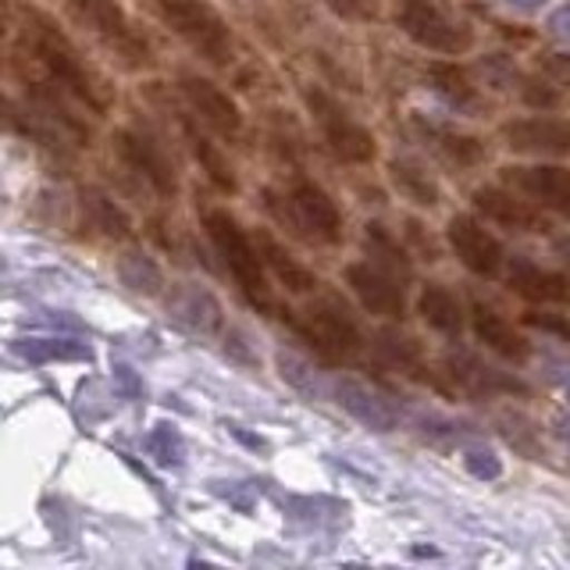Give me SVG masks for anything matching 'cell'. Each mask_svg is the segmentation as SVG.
<instances>
[{
	"label": "cell",
	"instance_id": "obj_1",
	"mask_svg": "<svg viewBox=\"0 0 570 570\" xmlns=\"http://www.w3.org/2000/svg\"><path fill=\"white\" fill-rule=\"evenodd\" d=\"M18 40H22V47L32 53V61L47 71L50 82L68 89L71 100L86 104L94 115L111 111V89H107L97 71L86 65L79 47L71 43L58 26H53V18L32 11V8H22V29H18Z\"/></svg>",
	"mask_w": 570,
	"mask_h": 570
},
{
	"label": "cell",
	"instance_id": "obj_2",
	"mask_svg": "<svg viewBox=\"0 0 570 570\" xmlns=\"http://www.w3.org/2000/svg\"><path fill=\"white\" fill-rule=\"evenodd\" d=\"M204 228H207L214 249H218V257L225 261L228 275L236 278L239 293L246 296L249 307H254L257 314H267V317L282 314L278 299L272 293V282H267V264L257 249V239L246 236V228L232 218L228 210H207Z\"/></svg>",
	"mask_w": 570,
	"mask_h": 570
},
{
	"label": "cell",
	"instance_id": "obj_3",
	"mask_svg": "<svg viewBox=\"0 0 570 570\" xmlns=\"http://www.w3.org/2000/svg\"><path fill=\"white\" fill-rule=\"evenodd\" d=\"M150 4L160 22L207 65L228 68L236 61V36L210 0H150Z\"/></svg>",
	"mask_w": 570,
	"mask_h": 570
},
{
	"label": "cell",
	"instance_id": "obj_4",
	"mask_svg": "<svg viewBox=\"0 0 570 570\" xmlns=\"http://www.w3.org/2000/svg\"><path fill=\"white\" fill-rule=\"evenodd\" d=\"M396 26L406 40L442 58H460L474 50L471 22H463L445 0H396Z\"/></svg>",
	"mask_w": 570,
	"mask_h": 570
},
{
	"label": "cell",
	"instance_id": "obj_5",
	"mask_svg": "<svg viewBox=\"0 0 570 570\" xmlns=\"http://www.w3.org/2000/svg\"><path fill=\"white\" fill-rule=\"evenodd\" d=\"M278 317H285L289 325L307 338V343L325 356V361H335V364H350L356 356L364 353V332L361 325L353 321V314L338 303L335 296H325L311 303L303 317H296L293 311H282Z\"/></svg>",
	"mask_w": 570,
	"mask_h": 570
},
{
	"label": "cell",
	"instance_id": "obj_6",
	"mask_svg": "<svg viewBox=\"0 0 570 570\" xmlns=\"http://www.w3.org/2000/svg\"><path fill=\"white\" fill-rule=\"evenodd\" d=\"M267 207H272L282 222H289L293 232H299L303 239L325 243V246L343 243V210H338L332 196L317 183H311V178H296V183L285 189V196L267 193Z\"/></svg>",
	"mask_w": 570,
	"mask_h": 570
},
{
	"label": "cell",
	"instance_id": "obj_7",
	"mask_svg": "<svg viewBox=\"0 0 570 570\" xmlns=\"http://www.w3.org/2000/svg\"><path fill=\"white\" fill-rule=\"evenodd\" d=\"M68 8L76 14V22L94 32L125 68L147 71L154 65V50L147 43V36H142V29L115 0H68Z\"/></svg>",
	"mask_w": 570,
	"mask_h": 570
},
{
	"label": "cell",
	"instance_id": "obj_8",
	"mask_svg": "<svg viewBox=\"0 0 570 570\" xmlns=\"http://www.w3.org/2000/svg\"><path fill=\"white\" fill-rule=\"evenodd\" d=\"M303 100H307V111L317 121L321 136H325L328 150L346 160V165H371L374 154H379V139H374L371 129H364L343 104H338L332 94H325L321 86H307L303 89Z\"/></svg>",
	"mask_w": 570,
	"mask_h": 570
},
{
	"label": "cell",
	"instance_id": "obj_9",
	"mask_svg": "<svg viewBox=\"0 0 570 570\" xmlns=\"http://www.w3.org/2000/svg\"><path fill=\"white\" fill-rule=\"evenodd\" d=\"M115 150L121 157V165L136 171L160 200H175L178 196V171L171 165V157L160 150V142L150 139L139 129H118L115 132Z\"/></svg>",
	"mask_w": 570,
	"mask_h": 570
},
{
	"label": "cell",
	"instance_id": "obj_10",
	"mask_svg": "<svg viewBox=\"0 0 570 570\" xmlns=\"http://www.w3.org/2000/svg\"><path fill=\"white\" fill-rule=\"evenodd\" d=\"M445 239H450L453 254L460 264L474 272L478 278H499L507 267V249L492 232L481 225L471 214H453L450 225H445Z\"/></svg>",
	"mask_w": 570,
	"mask_h": 570
},
{
	"label": "cell",
	"instance_id": "obj_11",
	"mask_svg": "<svg viewBox=\"0 0 570 570\" xmlns=\"http://www.w3.org/2000/svg\"><path fill=\"white\" fill-rule=\"evenodd\" d=\"M346 285L353 296L364 303V311L374 317H389V321H403L406 317V296L396 275L385 272L374 261H353L346 264Z\"/></svg>",
	"mask_w": 570,
	"mask_h": 570
},
{
	"label": "cell",
	"instance_id": "obj_12",
	"mask_svg": "<svg viewBox=\"0 0 570 570\" xmlns=\"http://www.w3.org/2000/svg\"><path fill=\"white\" fill-rule=\"evenodd\" d=\"M499 178H503L513 193L528 196L531 204L570 218V168H563V165H510L499 171Z\"/></svg>",
	"mask_w": 570,
	"mask_h": 570
},
{
	"label": "cell",
	"instance_id": "obj_13",
	"mask_svg": "<svg viewBox=\"0 0 570 570\" xmlns=\"http://www.w3.org/2000/svg\"><path fill=\"white\" fill-rule=\"evenodd\" d=\"M178 89H183V97L193 107V115L200 118L204 125H210V129L218 132V136L236 139L243 132L239 104L232 100L218 82L196 76V71H183V76H178Z\"/></svg>",
	"mask_w": 570,
	"mask_h": 570
},
{
	"label": "cell",
	"instance_id": "obj_14",
	"mask_svg": "<svg viewBox=\"0 0 570 570\" xmlns=\"http://www.w3.org/2000/svg\"><path fill=\"white\" fill-rule=\"evenodd\" d=\"M445 371L450 379L468 392L474 400H492V396H528V385L513 374L499 371L485 361H478L474 353L468 350H456V353H445Z\"/></svg>",
	"mask_w": 570,
	"mask_h": 570
},
{
	"label": "cell",
	"instance_id": "obj_15",
	"mask_svg": "<svg viewBox=\"0 0 570 570\" xmlns=\"http://www.w3.org/2000/svg\"><path fill=\"white\" fill-rule=\"evenodd\" d=\"M513 154L531 157H570V121L567 118H513L499 129Z\"/></svg>",
	"mask_w": 570,
	"mask_h": 570
},
{
	"label": "cell",
	"instance_id": "obj_16",
	"mask_svg": "<svg viewBox=\"0 0 570 570\" xmlns=\"http://www.w3.org/2000/svg\"><path fill=\"white\" fill-rule=\"evenodd\" d=\"M471 204L478 214H485V222L510 228V232H549V222L539 204H531L528 196L521 200V193L510 189H495V186H481L474 189Z\"/></svg>",
	"mask_w": 570,
	"mask_h": 570
},
{
	"label": "cell",
	"instance_id": "obj_17",
	"mask_svg": "<svg viewBox=\"0 0 570 570\" xmlns=\"http://www.w3.org/2000/svg\"><path fill=\"white\" fill-rule=\"evenodd\" d=\"M374 350H379L382 364L392 367L396 374H403V379L445 392V385L439 382V374L428 367V356H424V350H421V343L414 335H406L400 328H382L379 335H374Z\"/></svg>",
	"mask_w": 570,
	"mask_h": 570
},
{
	"label": "cell",
	"instance_id": "obj_18",
	"mask_svg": "<svg viewBox=\"0 0 570 570\" xmlns=\"http://www.w3.org/2000/svg\"><path fill=\"white\" fill-rule=\"evenodd\" d=\"M332 396L353 421H361L364 428H371V432L385 435V432H396V428H400L396 410H392L371 385L350 379V374H343V379L332 382Z\"/></svg>",
	"mask_w": 570,
	"mask_h": 570
},
{
	"label": "cell",
	"instance_id": "obj_19",
	"mask_svg": "<svg viewBox=\"0 0 570 570\" xmlns=\"http://www.w3.org/2000/svg\"><path fill=\"white\" fill-rule=\"evenodd\" d=\"M168 314L178 321V325H186L189 332H200V335H214L225 321L218 296H214L210 289H204V285H196V282H175L171 285Z\"/></svg>",
	"mask_w": 570,
	"mask_h": 570
},
{
	"label": "cell",
	"instance_id": "obj_20",
	"mask_svg": "<svg viewBox=\"0 0 570 570\" xmlns=\"http://www.w3.org/2000/svg\"><path fill=\"white\" fill-rule=\"evenodd\" d=\"M471 325H474V335L481 338V343H485L492 353L503 356V361L524 364L528 356H531V343H528V338L517 332L503 314L492 311L489 303H481V299L471 303Z\"/></svg>",
	"mask_w": 570,
	"mask_h": 570
},
{
	"label": "cell",
	"instance_id": "obj_21",
	"mask_svg": "<svg viewBox=\"0 0 570 570\" xmlns=\"http://www.w3.org/2000/svg\"><path fill=\"white\" fill-rule=\"evenodd\" d=\"M417 121V132L424 136V142L432 147L445 165L453 168H474L485 160V139H478L471 132H460L453 125H439V121H424V118H414Z\"/></svg>",
	"mask_w": 570,
	"mask_h": 570
},
{
	"label": "cell",
	"instance_id": "obj_22",
	"mask_svg": "<svg viewBox=\"0 0 570 570\" xmlns=\"http://www.w3.org/2000/svg\"><path fill=\"white\" fill-rule=\"evenodd\" d=\"M507 282L517 296L531 303H567L570 299V278L560 272H546V267L531 264L524 257H513L507 264Z\"/></svg>",
	"mask_w": 570,
	"mask_h": 570
},
{
	"label": "cell",
	"instance_id": "obj_23",
	"mask_svg": "<svg viewBox=\"0 0 570 570\" xmlns=\"http://www.w3.org/2000/svg\"><path fill=\"white\" fill-rule=\"evenodd\" d=\"M254 239H257V249H261V257H264V264H267V272H272L285 289L289 293H317V285H321V278L311 272V267H303L289 249H285L272 232L267 228H257L254 232Z\"/></svg>",
	"mask_w": 570,
	"mask_h": 570
},
{
	"label": "cell",
	"instance_id": "obj_24",
	"mask_svg": "<svg viewBox=\"0 0 570 570\" xmlns=\"http://www.w3.org/2000/svg\"><path fill=\"white\" fill-rule=\"evenodd\" d=\"M389 183H392V189L403 196V200H410L414 207L432 210L442 200V189L435 183V175L428 171L421 160H414V157H392L389 160Z\"/></svg>",
	"mask_w": 570,
	"mask_h": 570
},
{
	"label": "cell",
	"instance_id": "obj_25",
	"mask_svg": "<svg viewBox=\"0 0 570 570\" xmlns=\"http://www.w3.org/2000/svg\"><path fill=\"white\" fill-rule=\"evenodd\" d=\"M178 121H183V136H186V142H189V150H193V157H196V165H200V171H204L222 193H228V196H232V193H239V178H236V171H232L228 157L210 142V136L200 132V125H196L189 115H183Z\"/></svg>",
	"mask_w": 570,
	"mask_h": 570
},
{
	"label": "cell",
	"instance_id": "obj_26",
	"mask_svg": "<svg viewBox=\"0 0 570 570\" xmlns=\"http://www.w3.org/2000/svg\"><path fill=\"white\" fill-rule=\"evenodd\" d=\"M428 79H432L435 94L460 115H478L481 107H485V97L478 94V86L468 79V71L456 65H445V61L428 65Z\"/></svg>",
	"mask_w": 570,
	"mask_h": 570
},
{
	"label": "cell",
	"instance_id": "obj_27",
	"mask_svg": "<svg viewBox=\"0 0 570 570\" xmlns=\"http://www.w3.org/2000/svg\"><path fill=\"white\" fill-rule=\"evenodd\" d=\"M417 314L424 317L428 328H435L445 338H460L463 335V307H460V299L450 289H445V285H439V282H428L424 289H421Z\"/></svg>",
	"mask_w": 570,
	"mask_h": 570
},
{
	"label": "cell",
	"instance_id": "obj_28",
	"mask_svg": "<svg viewBox=\"0 0 570 570\" xmlns=\"http://www.w3.org/2000/svg\"><path fill=\"white\" fill-rule=\"evenodd\" d=\"M79 207L86 214V222L94 225L100 236H107V239H129L132 236L129 210H125L121 204H115L107 193H100V189H82L79 193Z\"/></svg>",
	"mask_w": 570,
	"mask_h": 570
},
{
	"label": "cell",
	"instance_id": "obj_29",
	"mask_svg": "<svg viewBox=\"0 0 570 570\" xmlns=\"http://www.w3.org/2000/svg\"><path fill=\"white\" fill-rule=\"evenodd\" d=\"M364 246H367V254H371L374 264L385 267V272H392L400 282H410V275H414V264H410V254L385 225L367 222L364 225Z\"/></svg>",
	"mask_w": 570,
	"mask_h": 570
},
{
	"label": "cell",
	"instance_id": "obj_30",
	"mask_svg": "<svg viewBox=\"0 0 570 570\" xmlns=\"http://www.w3.org/2000/svg\"><path fill=\"white\" fill-rule=\"evenodd\" d=\"M115 267H118L121 285H129L132 293L139 296L165 293V272H160V264L150 254H142V249H125Z\"/></svg>",
	"mask_w": 570,
	"mask_h": 570
},
{
	"label": "cell",
	"instance_id": "obj_31",
	"mask_svg": "<svg viewBox=\"0 0 570 570\" xmlns=\"http://www.w3.org/2000/svg\"><path fill=\"white\" fill-rule=\"evenodd\" d=\"M14 353L29 364H58V361H89L86 343H71V338H18Z\"/></svg>",
	"mask_w": 570,
	"mask_h": 570
},
{
	"label": "cell",
	"instance_id": "obj_32",
	"mask_svg": "<svg viewBox=\"0 0 570 570\" xmlns=\"http://www.w3.org/2000/svg\"><path fill=\"white\" fill-rule=\"evenodd\" d=\"M275 367H278V379L285 382V385H293L296 392H303L307 400H328V385H325V379L307 364V361H299L296 353H285V350H278L275 353Z\"/></svg>",
	"mask_w": 570,
	"mask_h": 570
},
{
	"label": "cell",
	"instance_id": "obj_33",
	"mask_svg": "<svg viewBox=\"0 0 570 570\" xmlns=\"http://www.w3.org/2000/svg\"><path fill=\"white\" fill-rule=\"evenodd\" d=\"M147 450L160 468H183V460H186V442L178 435V428L168 421L154 424V432L147 435Z\"/></svg>",
	"mask_w": 570,
	"mask_h": 570
},
{
	"label": "cell",
	"instance_id": "obj_34",
	"mask_svg": "<svg viewBox=\"0 0 570 570\" xmlns=\"http://www.w3.org/2000/svg\"><path fill=\"white\" fill-rule=\"evenodd\" d=\"M460 463H463V471H468L471 478H478V481L503 478V460H499L492 450H463Z\"/></svg>",
	"mask_w": 570,
	"mask_h": 570
},
{
	"label": "cell",
	"instance_id": "obj_35",
	"mask_svg": "<svg viewBox=\"0 0 570 570\" xmlns=\"http://www.w3.org/2000/svg\"><path fill=\"white\" fill-rule=\"evenodd\" d=\"M321 4L346 22H374L379 18V0H321Z\"/></svg>",
	"mask_w": 570,
	"mask_h": 570
},
{
	"label": "cell",
	"instance_id": "obj_36",
	"mask_svg": "<svg viewBox=\"0 0 570 570\" xmlns=\"http://www.w3.org/2000/svg\"><path fill=\"white\" fill-rule=\"evenodd\" d=\"M524 325L539 328L546 335H557L563 343H570V314H549V311H528Z\"/></svg>",
	"mask_w": 570,
	"mask_h": 570
},
{
	"label": "cell",
	"instance_id": "obj_37",
	"mask_svg": "<svg viewBox=\"0 0 570 570\" xmlns=\"http://www.w3.org/2000/svg\"><path fill=\"white\" fill-rule=\"evenodd\" d=\"M517 97H521L524 104H531V107H557L560 104V94L552 89L549 82H539V79H528L524 76V82H521V89H517Z\"/></svg>",
	"mask_w": 570,
	"mask_h": 570
},
{
	"label": "cell",
	"instance_id": "obj_38",
	"mask_svg": "<svg viewBox=\"0 0 570 570\" xmlns=\"http://www.w3.org/2000/svg\"><path fill=\"white\" fill-rule=\"evenodd\" d=\"M406 236H410V243H414L421 261H439V243L432 239V232H424L421 222H406Z\"/></svg>",
	"mask_w": 570,
	"mask_h": 570
},
{
	"label": "cell",
	"instance_id": "obj_39",
	"mask_svg": "<svg viewBox=\"0 0 570 570\" xmlns=\"http://www.w3.org/2000/svg\"><path fill=\"white\" fill-rule=\"evenodd\" d=\"M542 71L557 86H570V53H546V58H542Z\"/></svg>",
	"mask_w": 570,
	"mask_h": 570
},
{
	"label": "cell",
	"instance_id": "obj_40",
	"mask_svg": "<svg viewBox=\"0 0 570 570\" xmlns=\"http://www.w3.org/2000/svg\"><path fill=\"white\" fill-rule=\"evenodd\" d=\"M225 353L232 356V361H243L249 367H257V353H249V343H246V335L243 332H228L225 335Z\"/></svg>",
	"mask_w": 570,
	"mask_h": 570
},
{
	"label": "cell",
	"instance_id": "obj_41",
	"mask_svg": "<svg viewBox=\"0 0 570 570\" xmlns=\"http://www.w3.org/2000/svg\"><path fill=\"white\" fill-rule=\"evenodd\" d=\"M546 29H549L552 40H560V43L570 47V4H560L557 11H552V14H549V22H546Z\"/></svg>",
	"mask_w": 570,
	"mask_h": 570
},
{
	"label": "cell",
	"instance_id": "obj_42",
	"mask_svg": "<svg viewBox=\"0 0 570 570\" xmlns=\"http://www.w3.org/2000/svg\"><path fill=\"white\" fill-rule=\"evenodd\" d=\"M115 382H118V389L129 392L132 400H139V396H142V382L136 379L129 364H115Z\"/></svg>",
	"mask_w": 570,
	"mask_h": 570
},
{
	"label": "cell",
	"instance_id": "obj_43",
	"mask_svg": "<svg viewBox=\"0 0 570 570\" xmlns=\"http://www.w3.org/2000/svg\"><path fill=\"white\" fill-rule=\"evenodd\" d=\"M499 4H507V8H513V11H524V14H534V11L549 8L552 0H499Z\"/></svg>",
	"mask_w": 570,
	"mask_h": 570
},
{
	"label": "cell",
	"instance_id": "obj_44",
	"mask_svg": "<svg viewBox=\"0 0 570 570\" xmlns=\"http://www.w3.org/2000/svg\"><path fill=\"white\" fill-rule=\"evenodd\" d=\"M552 254H557L570 267V236H557V239H552Z\"/></svg>",
	"mask_w": 570,
	"mask_h": 570
},
{
	"label": "cell",
	"instance_id": "obj_45",
	"mask_svg": "<svg viewBox=\"0 0 570 570\" xmlns=\"http://www.w3.org/2000/svg\"><path fill=\"white\" fill-rule=\"evenodd\" d=\"M232 435H236L239 442H246L249 450H267V442H264V439H257V435H246L243 428H232Z\"/></svg>",
	"mask_w": 570,
	"mask_h": 570
},
{
	"label": "cell",
	"instance_id": "obj_46",
	"mask_svg": "<svg viewBox=\"0 0 570 570\" xmlns=\"http://www.w3.org/2000/svg\"><path fill=\"white\" fill-rule=\"evenodd\" d=\"M567 403H570V385H567Z\"/></svg>",
	"mask_w": 570,
	"mask_h": 570
}]
</instances>
